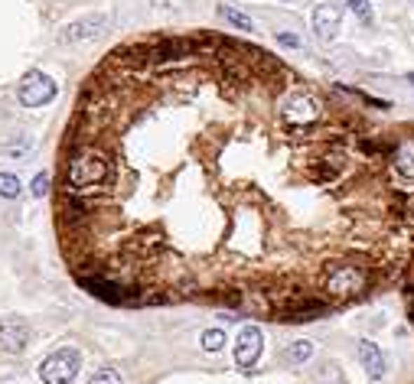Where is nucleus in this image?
Here are the masks:
<instances>
[{"label":"nucleus","mask_w":414,"mask_h":384,"mask_svg":"<svg viewBox=\"0 0 414 384\" xmlns=\"http://www.w3.org/2000/svg\"><path fill=\"white\" fill-rule=\"evenodd\" d=\"M261 329H254V326H245L242 332H238L235 339V362L242 368H251L254 362H258V355H261Z\"/></svg>","instance_id":"nucleus-6"},{"label":"nucleus","mask_w":414,"mask_h":384,"mask_svg":"<svg viewBox=\"0 0 414 384\" xmlns=\"http://www.w3.org/2000/svg\"><path fill=\"white\" fill-rule=\"evenodd\" d=\"M0 196L4 199H17L20 196V179L10 173H0Z\"/></svg>","instance_id":"nucleus-14"},{"label":"nucleus","mask_w":414,"mask_h":384,"mask_svg":"<svg viewBox=\"0 0 414 384\" xmlns=\"http://www.w3.org/2000/svg\"><path fill=\"white\" fill-rule=\"evenodd\" d=\"M411 316H414V290H411Z\"/></svg>","instance_id":"nucleus-20"},{"label":"nucleus","mask_w":414,"mask_h":384,"mask_svg":"<svg viewBox=\"0 0 414 384\" xmlns=\"http://www.w3.org/2000/svg\"><path fill=\"white\" fill-rule=\"evenodd\" d=\"M219 17L226 20V23H232L235 29H242V33H254V20H251V17H245L242 10L228 7V3H222V7H219Z\"/></svg>","instance_id":"nucleus-12"},{"label":"nucleus","mask_w":414,"mask_h":384,"mask_svg":"<svg viewBox=\"0 0 414 384\" xmlns=\"http://www.w3.org/2000/svg\"><path fill=\"white\" fill-rule=\"evenodd\" d=\"M339 7H333V3H320V7L313 10V33L323 39V43H330V39H336L339 33Z\"/></svg>","instance_id":"nucleus-7"},{"label":"nucleus","mask_w":414,"mask_h":384,"mask_svg":"<svg viewBox=\"0 0 414 384\" xmlns=\"http://www.w3.org/2000/svg\"><path fill=\"white\" fill-rule=\"evenodd\" d=\"M46 192H49V176H46V173H39V176L33 179V196L43 199Z\"/></svg>","instance_id":"nucleus-17"},{"label":"nucleus","mask_w":414,"mask_h":384,"mask_svg":"<svg viewBox=\"0 0 414 384\" xmlns=\"http://www.w3.org/2000/svg\"><path fill=\"white\" fill-rule=\"evenodd\" d=\"M56 98V82L46 76V72H29L23 82H20V101L27 108H43Z\"/></svg>","instance_id":"nucleus-3"},{"label":"nucleus","mask_w":414,"mask_h":384,"mask_svg":"<svg viewBox=\"0 0 414 384\" xmlns=\"http://www.w3.org/2000/svg\"><path fill=\"white\" fill-rule=\"evenodd\" d=\"M310 355H313V342H307V339H297V342L284 348V362H291V365H303V362H310Z\"/></svg>","instance_id":"nucleus-11"},{"label":"nucleus","mask_w":414,"mask_h":384,"mask_svg":"<svg viewBox=\"0 0 414 384\" xmlns=\"http://www.w3.org/2000/svg\"><path fill=\"white\" fill-rule=\"evenodd\" d=\"M359 362L366 365L368 378H382V375H385V358H382V348L372 346V342H359Z\"/></svg>","instance_id":"nucleus-9"},{"label":"nucleus","mask_w":414,"mask_h":384,"mask_svg":"<svg viewBox=\"0 0 414 384\" xmlns=\"http://www.w3.org/2000/svg\"><path fill=\"white\" fill-rule=\"evenodd\" d=\"M281 118L287 124H313L320 118V104L313 94H291L287 101L281 104Z\"/></svg>","instance_id":"nucleus-4"},{"label":"nucleus","mask_w":414,"mask_h":384,"mask_svg":"<svg viewBox=\"0 0 414 384\" xmlns=\"http://www.w3.org/2000/svg\"><path fill=\"white\" fill-rule=\"evenodd\" d=\"M222 346H226V332H222V329H206V332H202V348H206V352H219Z\"/></svg>","instance_id":"nucleus-13"},{"label":"nucleus","mask_w":414,"mask_h":384,"mask_svg":"<svg viewBox=\"0 0 414 384\" xmlns=\"http://www.w3.org/2000/svg\"><path fill=\"white\" fill-rule=\"evenodd\" d=\"M362 290H366V271H362V267L343 264V267L330 271V277H326V293L336 297V300L356 297V293H362Z\"/></svg>","instance_id":"nucleus-2"},{"label":"nucleus","mask_w":414,"mask_h":384,"mask_svg":"<svg viewBox=\"0 0 414 384\" xmlns=\"http://www.w3.org/2000/svg\"><path fill=\"white\" fill-rule=\"evenodd\" d=\"M88 384H124V381H121V375H118V371L104 368V371H98V375H95Z\"/></svg>","instance_id":"nucleus-16"},{"label":"nucleus","mask_w":414,"mask_h":384,"mask_svg":"<svg viewBox=\"0 0 414 384\" xmlns=\"http://www.w3.org/2000/svg\"><path fill=\"white\" fill-rule=\"evenodd\" d=\"M392 163H395V169L401 173V176L414 179V141H401L395 147V153H392Z\"/></svg>","instance_id":"nucleus-10"},{"label":"nucleus","mask_w":414,"mask_h":384,"mask_svg":"<svg viewBox=\"0 0 414 384\" xmlns=\"http://www.w3.org/2000/svg\"><path fill=\"white\" fill-rule=\"evenodd\" d=\"M408 85H414V72H408Z\"/></svg>","instance_id":"nucleus-19"},{"label":"nucleus","mask_w":414,"mask_h":384,"mask_svg":"<svg viewBox=\"0 0 414 384\" xmlns=\"http://www.w3.org/2000/svg\"><path fill=\"white\" fill-rule=\"evenodd\" d=\"M277 43L287 49H301L303 46V39L301 36H294V33H277Z\"/></svg>","instance_id":"nucleus-18"},{"label":"nucleus","mask_w":414,"mask_h":384,"mask_svg":"<svg viewBox=\"0 0 414 384\" xmlns=\"http://www.w3.org/2000/svg\"><path fill=\"white\" fill-rule=\"evenodd\" d=\"M346 7L352 10V17H359L362 23H372V3H368V0H349Z\"/></svg>","instance_id":"nucleus-15"},{"label":"nucleus","mask_w":414,"mask_h":384,"mask_svg":"<svg viewBox=\"0 0 414 384\" xmlns=\"http://www.w3.org/2000/svg\"><path fill=\"white\" fill-rule=\"evenodd\" d=\"M108 13H92V17H82V20H76V23H69L66 29H62V43H82V39H92V36H98V33H104L108 29Z\"/></svg>","instance_id":"nucleus-5"},{"label":"nucleus","mask_w":414,"mask_h":384,"mask_svg":"<svg viewBox=\"0 0 414 384\" xmlns=\"http://www.w3.org/2000/svg\"><path fill=\"white\" fill-rule=\"evenodd\" d=\"M27 342H29V329L20 319H4L0 322V346L4 348L20 352V348H27Z\"/></svg>","instance_id":"nucleus-8"},{"label":"nucleus","mask_w":414,"mask_h":384,"mask_svg":"<svg viewBox=\"0 0 414 384\" xmlns=\"http://www.w3.org/2000/svg\"><path fill=\"white\" fill-rule=\"evenodd\" d=\"M78 368H82V355L76 348H59L39 365V378H43V384H72Z\"/></svg>","instance_id":"nucleus-1"}]
</instances>
